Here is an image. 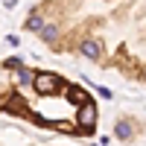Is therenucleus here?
<instances>
[{"label":"nucleus","mask_w":146,"mask_h":146,"mask_svg":"<svg viewBox=\"0 0 146 146\" xmlns=\"http://www.w3.org/2000/svg\"><path fill=\"white\" fill-rule=\"evenodd\" d=\"M47 50L146 88V0H38L23 18Z\"/></svg>","instance_id":"1"},{"label":"nucleus","mask_w":146,"mask_h":146,"mask_svg":"<svg viewBox=\"0 0 146 146\" xmlns=\"http://www.w3.org/2000/svg\"><path fill=\"white\" fill-rule=\"evenodd\" d=\"M0 111L70 137H88L96 131V102L88 91L58 73L23 64L0 91Z\"/></svg>","instance_id":"2"},{"label":"nucleus","mask_w":146,"mask_h":146,"mask_svg":"<svg viewBox=\"0 0 146 146\" xmlns=\"http://www.w3.org/2000/svg\"><path fill=\"white\" fill-rule=\"evenodd\" d=\"M0 146H64V143H53L44 137H32L27 129H21L15 123H0Z\"/></svg>","instance_id":"3"}]
</instances>
